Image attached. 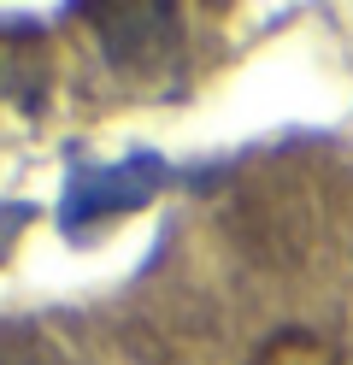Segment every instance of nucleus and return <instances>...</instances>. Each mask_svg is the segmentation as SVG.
Masks as SVG:
<instances>
[{
	"mask_svg": "<svg viewBox=\"0 0 353 365\" xmlns=\"http://www.w3.org/2000/svg\"><path fill=\"white\" fill-rule=\"evenodd\" d=\"M94 18L106 24L101 36H106V53L118 65H159L177 48V12L171 6H112Z\"/></svg>",
	"mask_w": 353,
	"mask_h": 365,
	"instance_id": "obj_1",
	"label": "nucleus"
},
{
	"mask_svg": "<svg viewBox=\"0 0 353 365\" xmlns=\"http://www.w3.org/2000/svg\"><path fill=\"white\" fill-rule=\"evenodd\" d=\"M0 365H30V359H24V354H12L6 341H0Z\"/></svg>",
	"mask_w": 353,
	"mask_h": 365,
	"instance_id": "obj_2",
	"label": "nucleus"
}]
</instances>
